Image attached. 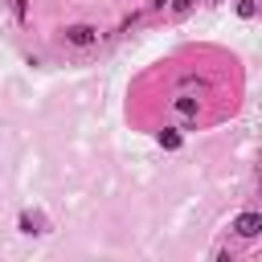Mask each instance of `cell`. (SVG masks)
<instances>
[{
  "mask_svg": "<svg viewBox=\"0 0 262 262\" xmlns=\"http://www.w3.org/2000/svg\"><path fill=\"white\" fill-rule=\"evenodd\" d=\"M66 41H70V45H94L98 33H94L90 25H74V29H66Z\"/></svg>",
  "mask_w": 262,
  "mask_h": 262,
  "instance_id": "1",
  "label": "cell"
},
{
  "mask_svg": "<svg viewBox=\"0 0 262 262\" xmlns=\"http://www.w3.org/2000/svg\"><path fill=\"white\" fill-rule=\"evenodd\" d=\"M160 143H164V147H180V135H176V131H164Z\"/></svg>",
  "mask_w": 262,
  "mask_h": 262,
  "instance_id": "3",
  "label": "cell"
},
{
  "mask_svg": "<svg viewBox=\"0 0 262 262\" xmlns=\"http://www.w3.org/2000/svg\"><path fill=\"white\" fill-rule=\"evenodd\" d=\"M188 8H192V0H176V4H172V12H176V16H180V12H188Z\"/></svg>",
  "mask_w": 262,
  "mask_h": 262,
  "instance_id": "5",
  "label": "cell"
},
{
  "mask_svg": "<svg viewBox=\"0 0 262 262\" xmlns=\"http://www.w3.org/2000/svg\"><path fill=\"white\" fill-rule=\"evenodd\" d=\"M258 229H262V217L258 213H242L237 217V233L242 237H258Z\"/></svg>",
  "mask_w": 262,
  "mask_h": 262,
  "instance_id": "2",
  "label": "cell"
},
{
  "mask_svg": "<svg viewBox=\"0 0 262 262\" xmlns=\"http://www.w3.org/2000/svg\"><path fill=\"white\" fill-rule=\"evenodd\" d=\"M237 12H242V16H254V0H242V4H237Z\"/></svg>",
  "mask_w": 262,
  "mask_h": 262,
  "instance_id": "4",
  "label": "cell"
}]
</instances>
